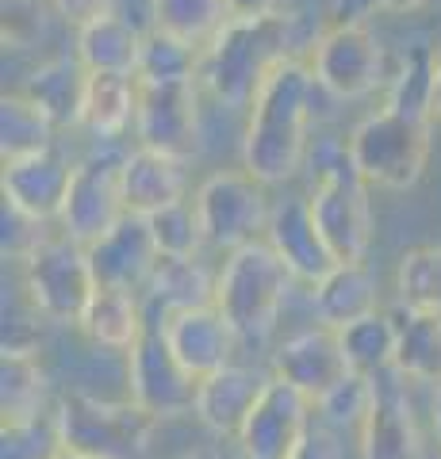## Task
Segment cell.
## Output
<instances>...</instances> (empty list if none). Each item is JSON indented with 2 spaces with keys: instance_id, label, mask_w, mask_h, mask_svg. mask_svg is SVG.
Returning <instances> with one entry per match:
<instances>
[{
  "instance_id": "cell-32",
  "label": "cell",
  "mask_w": 441,
  "mask_h": 459,
  "mask_svg": "<svg viewBox=\"0 0 441 459\" xmlns=\"http://www.w3.org/2000/svg\"><path fill=\"white\" fill-rule=\"evenodd\" d=\"M200 57H204L200 47L162 31V27H150L142 35L135 77L138 84H189V81H200Z\"/></svg>"
},
{
  "instance_id": "cell-46",
  "label": "cell",
  "mask_w": 441,
  "mask_h": 459,
  "mask_svg": "<svg viewBox=\"0 0 441 459\" xmlns=\"http://www.w3.org/2000/svg\"><path fill=\"white\" fill-rule=\"evenodd\" d=\"M181 459H231V455L219 452V448H192V452H184Z\"/></svg>"
},
{
  "instance_id": "cell-24",
  "label": "cell",
  "mask_w": 441,
  "mask_h": 459,
  "mask_svg": "<svg viewBox=\"0 0 441 459\" xmlns=\"http://www.w3.org/2000/svg\"><path fill=\"white\" fill-rule=\"evenodd\" d=\"M311 310H315L319 325L346 329L353 322L368 318L380 310V287L376 276L361 264H334L326 276L311 287Z\"/></svg>"
},
{
  "instance_id": "cell-14",
  "label": "cell",
  "mask_w": 441,
  "mask_h": 459,
  "mask_svg": "<svg viewBox=\"0 0 441 459\" xmlns=\"http://www.w3.org/2000/svg\"><path fill=\"white\" fill-rule=\"evenodd\" d=\"M74 172H77V161L54 142V146L39 153L4 161V169H0V195H4V204L23 211L27 219L50 226L66 211L69 188H74Z\"/></svg>"
},
{
  "instance_id": "cell-20",
  "label": "cell",
  "mask_w": 441,
  "mask_h": 459,
  "mask_svg": "<svg viewBox=\"0 0 441 459\" xmlns=\"http://www.w3.org/2000/svg\"><path fill=\"white\" fill-rule=\"evenodd\" d=\"M269 379L273 376H265L250 364H231L216 376H204L196 383V421L216 437H238L253 406H258V398L265 394Z\"/></svg>"
},
{
  "instance_id": "cell-7",
  "label": "cell",
  "mask_w": 441,
  "mask_h": 459,
  "mask_svg": "<svg viewBox=\"0 0 441 459\" xmlns=\"http://www.w3.org/2000/svg\"><path fill=\"white\" fill-rule=\"evenodd\" d=\"M395 62L388 47L373 35V27H326L319 35L315 50H311L307 65L315 74V84L322 96L338 100V104H357L384 92L392 84Z\"/></svg>"
},
{
  "instance_id": "cell-5",
  "label": "cell",
  "mask_w": 441,
  "mask_h": 459,
  "mask_svg": "<svg viewBox=\"0 0 441 459\" xmlns=\"http://www.w3.org/2000/svg\"><path fill=\"white\" fill-rule=\"evenodd\" d=\"M62 452L84 459H146L154 429L162 421L150 418L138 402H108L84 391H69L54 406Z\"/></svg>"
},
{
  "instance_id": "cell-15",
  "label": "cell",
  "mask_w": 441,
  "mask_h": 459,
  "mask_svg": "<svg viewBox=\"0 0 441 459\" xmlns=\"http://www.w3.org/2000/svg\"><path fill=\"white\" fill-rule=\"evenodd\" d=\"M200 81L189 84H142L135 138L138 146L189 161L200 146Z\"/></svg>"
},
{
  "instance_id": "cell-18",
  "label": "cell",
  "mask_w": 441,
  "mask_h": 459,
  "mask_svg": "<svg viewBox=\"0 0 441 459\" xmlns=\"http://www.w3.org/2000/svg\"><path fill=\"white\" fill-rule=\"evenodd\" d=\"M162 329H165L169 349L177 352V360L189 368V376H196V379L216 376V371L238 364L234 356L242 349V337L234 333V325L223 318V310L216 303L200 307V310L173 314V318L162 322Z\"/></svg>"
},
{
  "instance_id": "cell-41",
  "label": "cell",
  "mask_w": 441,
  "mask_h": 459,
  "mask_svg": "<svg viewBox=\"0 0 441 459\" xmlns=\"http://www.w3.org/2000/svg\"><path fill=\"white\" fill-rule=\"evenodd\" d=\"M50 8L74 27H84V23H96L104 16H116V0H50Z\"/></svg>"
},
{
  "instance_id": "cell-48",
  "label": "cell",
  "mask_w": 441,
  "mask_h": 459,
  "mask_svg": "<svg viewBox=\"0 0 441 459\" xmlns=\"http://www.w3.org/2000/svg\"><path fill=\"white\" fill-rule=\"evenodd\" d=\"M434 119L441 123V57H437V92H434Z\"/></svg>"
},
{
  "instance_id": "cell-49",
  "label": "cell",
  "mask_w": 441,
  "mask_h": 459,
  "mask_svg": "<svg viewBox=\"0 0 441 459\" xmlns=\"http://www.w3.org/2000/svg\"><path fill=\"white\" fill-rule=\"evenodd\" d=\"M58 459H84V455H74V452H62Z\"/></svg>"
},
{
  "instance_id": "cell-28",
  "label": "cell",
  "mask_w": 441,
  "mask_h": 459,
  "mask_svg": "<svg viewBox=\"0 0 441 459\" xmlns=\"http://www.w3.org/2000/svg\"><path fill=\"white\" fill-rule=\"evenodd\" d=\"M437 57L430 47H410L395 62L392 84L384 89V108L407 115V119L430 123L434 119V92H437Z\"/></svg>"
},
{
  "instance_id": "cell-17",
  "label": "cell",
  "mask_w": 441,
  "mask_h": 459,
  "mask_svg": "<svg viewBox=\"0 0 441 459\" xmlns=\"http://www.w3.org/2000/svg\"><path fill=\"white\" fill-rule=\"evenodd\" d=\"M265 241H269V249L284 261V268L292 272L295 283L315 287L326 272L338 264L331 246H326V238L315 226V214H311L307 195L277 199L273 219H269V230H265Z\"/></svg>"
},
{
  "instance_id": "cell-16",
  "label": "cell",
  "mask_w": 441,
  "mask_h": 459,
  "mask_svg": "<svg viewBox=\"0 0 441 459\" xmlns=\"http://www.w3.org/2000/svg\"><path fill=\"white\" fill-rule=\"evenodd\" d=\"M269 376L292 383L295 391H304L311 402H319L334 383H341L349 376L338 329L311 325V329H300V333L284 337L277 344L273 360H269Z\"/></svg>"
},
{
  "instance_id": "cell-30",
  "label": "cell",
  "mask_w": 441,
  "mask_h": 459,
  "mask_svg": "<svg viewBox=\"0 0 441 459\" xmlns=\"http://www.w3.org/2000/svg\"><path fill=\"white\" fill-rule=\"evenodd\" d=\"M341 352H346L349 371L357 376H380V371L395 368V352H400V322L392 314H368V318L338 329Z\"/></svg>"
},
{
  "instance_id": "cell-4",
  "label": "cell",
  "mask_w": 441,
  "mask_h": 459,
  "mask_svg": "<svg viewBox=\"0 0 441 459\" xmlns=\"http://www.w3.org/2000/svg\"><path fill=\"white\" fill-rule=\"evenodd\" d=\"M292 283V272L269 249V241H253L226 253L216 272V307L234 325L242 344H265L280 322Z\"/></svg>"
},
{
  "instance_id": "cell-33",
  "label": "cell",
  "mask_w": 441,
  "mask_h": 459,
  "mask_svg": "<svg viewBox=\"0 0 441 459\" xmlns=\"http://www.w3.org/2000/svg\"><path fill=\"white\" fill-rule=\"evenodd\" d=\"M231 23L226 0H154V27L207 50Z\"/></svg>"
},
{
  "instance_id": "cell-10",
  "label": "cell",
  "mask_w": 441,
  "mask_h": 459,
  "mask_svg": "<svg viewBox=\"0 0 441 459\" xmlns=\"http://www.w3.org/2000/svg\"><path fill=\"white\" fill-rule=\"evenodd\" d=\"M123 161H127L123 142H111V146L96 142V150H89L77 161L74 188H69L58 226L66 238L81 241L84 249L131 214L123 195Z\"/></svg>"
},
{
  "instance_id": "cell-9",
  "label": "cell",
  "mask_w": 441,
  "mask_h": 459,
  "mask_svg": "<svg viewBox=\"0 0 441 459\" xmlns=\"http://www.w3.org/2000/svg\"><path fill=\"white\" fill-rule=\"evenodd\" d=\"M269 184H261L246 169H219L204 177L192 192L196 214H200L207 246L234 253L253 241H265L273 204H269Z\"/></svg>"
},
{
  "instance_id": "cell-42",
  "label": "cell",
  "mask_w": 441,
  "mask_h": 459,
  "mask_svg": "<svg viewBox=\"0 0 441 459\" xmlns=\"http://www.w3.org/2000/svg\"><path fill=\"white\" fill-rule=\"evenodd\" d=\"M380 12H388V0H331L334 27H368Z\"/></svg>"
},
{
  "instance_id": "cell-26",
  "label": "cell",
  "mask_w": 441,
  "mask_h": 459,
  "mask_svg": "<svg viewBox=\"0 0 441 459\" xmlns=\"http://www.w3.org/2000/svg\"><path fill=\"white\" fill-rule=\"evenodd\" d=\"M138 96H142L138 77L93 74L89 77V96H84L81 131H89L96 142H104V146H111V142H123L127 134H135Z\"/></svg>"
},
{
  "instance_id": "cell-3",
  "label": "cell",
  "mask_w": 441,
  "mask_h": 459,
  "mask_svg": "<svg viewBox=\"0 0 441 459\" xmlns=\"http://www.w3.org/2000/svg\"><path fill=\"white\" fill-rule=\"evenodd\" d=\"M311 169V188L307 204L315 214L319 234L326 238L338 264H361L368 246H373V188L357 172L349 157V142L334 134L311 138L307 165Z\"/></svg>"
},
{
  "instance_id": "cell-21",
  "label": "cell",
  "mask_w": 441,
  "mask_h": 459,
  "mask_svg": "<svg viewBox=\"0 0 441 459\" xmlns=\"http://www.w3.org/2000/svg\"><path fill=\"white\" fill-rule=\"evenodd\" d=\"M123 195H127V211L142 214V219L181 204V199H189V161L146 146L127 150Z\"/></svg>"
},
{
  "instance_id": "cell-38",
  "label": "cell",
  "mask_w": 441,
  "mask_h": 459,
  "mask_svg": "<svg viewBox=\"0 0 441 459\" xmlns=\"http://www.w3.org/2000/svg\"><path fill=\"white\" fill-rule=\"evenodd\" d=\"M62 440L54 413L35 421H4L0 425V459H58Z\"/></svg>"
},
{
  "instance_id": "cell-27",
  "label": "cell",
  "mask_w": 441,
  "mask_h": 459,
  "mask_svg": "<svg viewBox=\"0 0 441 459\" xmlns=\"http://www.w3.org/2000/svg\"><path fill=\"white\" fill-rule=\"evenodd\" d=\"M138 50H142V31H135L119 16H104L96 23L77 27L74 54L81 57V65L89 74H138Z\"/></svg>"
},
{
  "instance_id": "cell-12",
  "label": "cell",
  "mask_w": 441,
  "mask_h": 459,
  "mask_svg": "<svg viewBox=\"0 0 441 459\" xmlns=\"http://www.w3.org/2000/svg\"><path fill=\"white\" fill-rule=\"evenodd\" d=\"M357 452L361 459H426L410 379L400 368L373 376V410L357 429Z\"/></svg>"
},
{
  "instance_id": "cell-1",
  "label": "cell",
  "mask_w": 441,
  "mask_h": 459,
  "mask_svg": "<svg viewBox=\"0 0 441 459\" xmlns=\"http://www.w3.org/2000/svg\"><path fill=\"white\" fill-rule=\"evenodd\" d=\"M319 27L304 12H273L265 20H231L200 57V89L231 111H250L261 84L280 62H307Z\"/></svg>"
},
{
  "instance_id": "cell-37",
  "label": "cell",
  "mask_w": 441,
  "mask_h": 459,
  "mask_svg": "<svg viewBox=\"0 0 441 459\" xmlns=\"http://www.w3.org/2000/svg\"><path fill=\"white\" fill-rule=\"evenodd\" d=\"M368 410H373V376H357L349 371L341 383H334L319 402H315V413L326 429H361Z\"/></svg>"
},
{
  "instance_id": "cell-2",
  "label": "cell",
  "mask_w": 441,
  "mask_h": 459,
  "mask_svg": "<svg viewBox=\"0 0 441 459\" xmlns=\"http://www.w3.org/2000/svg\"><path fill=\"white\" fill-rule=\"evenodd\" d=\"M319 92L307 62H280L250 108L242 131V169L269 188L292 180L307 165Z\"/></svg>"
},
{
  "instance_id": "cell-29",
  "label": "cell",
  "mask_w": 441,
  "mask_h": 459,
  "mask_svg": "<svg viewBox=\"0 0 441 459\" xmlns=\"http://www.w3.org/2000/svg\"><path fill=\"white\" fill-rule=\"evenodd\" d=\"M47 368L39 352H4L0 356V413L4 421H35L47 413ZM0 421V425H4Z\"/></svg>"
},
{
  "instance_id": "cell-47",
  "label": "cell",
  "mask_w": 441,
  "mask_h": 459,
  "mask_svg": "<svg viewBox=\"0 0 441 459\" xmlns=\"http://www.w3.org/2000/svg\"><path fill=\"white\" fill-rule=\"evenodd\" d=\"M422 4H426V0H388V12H415Z\"/></svg>"
},
{
  "instance_id": "cell-39",
  "label": "cell",
  "mask_w": 441,
  "mask_h": 459,
  "mask_svg": "<svg viewBox=\"0 0 441 459\" xmlns=\"http://www.w3.org/2000/svg\"><path fill=\"white\" fill-rule=\"evenodd\" d=\"M47 226L35 222V219H27L23 211H16L12 204L0 207V249H4V261H27L42 241H47Z\"/></svg>"
},
{
  "instance_id": "cell-36",
  "label": "cell",
  "mask_w": 441,
  "mask_h": 459,
  "mask_svg": "<svg viewBox=\"0 0 441 459\" xmlns=\"http://www.w3.org/2000/svg\"><path fill=\"white\" fill-rule=\"evenodd\" d=\"M146 222H150L154 246H158L162 256H200V249L207 246L200 214H196L192 199H181V204L150 214Z\"/></svg>"
},
{
  "instance_id": "cell-25",
  "label": "cell",
  "mask_w": 441,
  "mask_h": 459,
  "mask_svg": "<svg viewBox=\"0 0 441 459\" xmlns=\"http://www.w3.org/2000/svg\"><path fill=\"white\" fill-rule=\"evenodd\" d=\"M146 303L142 291H123V287H96L89 307L81 314V333L89 337L96 349L111 352H131L138 337L146 333Z\"/></svg>"
},
{
  "instance_id": "cell-43",
  "label": "cell",
  "mask_w": 441,
  "mask_h": 459,
  "mask_svg": "<svg viewBox=\"0 0 441 459\" xmlns=\"http://www.w3.org/2000/svg\"><path fill=\"white\" fill-rule=\"evenodd\" d=\"M292 459H341V444H338V437H334V429H326V425L315 418V425L307 429V437L295 444Z\"/></svg>"
},
{
  "instance_id": "cell-11",
  "label": "cell",
  "mask_w": 441,
  "mask_h": 459,
  "mask_svg": "<svg viewBox=\"0 0 441 459\" xmlns=\"http://www.w3.org/2000/svg\"><path fill=\"white\" fill-rule=\"evenodd\" d=\"M196 376L177 360V352L169 349L165 329L146 325V333L127 352V386H131V402H138L150 418L169 421L181 413H192L196 406Z\"/></svg>"
},
{
  "instance_id": "cell-40",
  "label": "cell",
  "mask_w": 441,
  "mask_h": 459,
  "mask_svg": "<svg viewBox=\"0 0 441 459\" xmlns=\"http://www.w3.org/2000/svg\"><path fill=\"white\" fill-rule=\"evenodd\" d=\"M0 16H4V47H31L42 39V0H0Z\"/></svg>"
},
{
  "instance_id": "cell-35",
  "label": "cell",
  "mask_w": 441,
  "mask_h": 459,
  "mask_svg": "<svg viewBox=\"0 0 441 459\" xmlns=\"http://www.w3.org/2000/svg\"><path fill=\"white\" fill-rule=\"evenodd\" d=\"M395 368L410 383H441V314H407L400 322Z\"/></svg>"
},
{
  "instance_id": "cell-34",
  "label": "cell",
  "mask_w": 441,
  "mask_h": 459,
  "mask_svg": "<svg viewBox=\"0 0 441 459\" xmlns=\"http://www.w3.org/2000/svg\"><path fill=\"white\" fill-rule=\"evenodd\" d=\"M395 299L407 314H441V246H415L400 256Z\"/></svg>"
},
{
  "instance_id": "cell-44",
  "label": "cell",
  "mask_w": 441,
  "mask_h": 459,
  "mask_svg": "<svg viewBox=\"0 0 441 459\" xmlns=\"http://www.w3.org/2000/svg\"><path fill=\"white\" fill-rule=\"evenodd\" d=\"M231 8V20H265L280 12V0H226Z\"/></svg>"
},
{
  "instance_id": "cell-13",
  "label": "cell",
  "mask_w": 441,
  "mask_h": 459,
  "mask_svg": "<svg viewBox=\"0 0 441 459\" xmlns=\"http://www.w3.org/2000/svg\"><path fill=\"white\" fill-rule=\"evenodd\" d=\"M311 425H315V402L273 376L234 440L242 459H292Z\"/></svg>"
},
{
  "instance_id": "cell-22",
  "label": "cell",
  "mask_w": 441,
  "mask_h": 459,
  "mask_svg": "<svg viewBox=\"0 0 441 459\" xmlns=\"http://www.w3.org/2000/svg\"><path fill=\"white\" fill-rule=\"evenodd\" d=\"M146 322H165L184 310H200L216 303V276L204 268L200 256H162L150 283L142 287Z\"/></svg>"
},
{
  "instance_id": "cell-19",
  "label": "cell",
  "mask_w": 441,
  "mask_h": 459,
  "mask_svg": "<svg viewBox=\"0 0 441 459\" xmlns=\"http://www.w3.org/2000/svg\"><path fill=\"white\" fill-rule=\"evenodd\" d=\"M162 253L154 246L150 222L142 214H127V219L108 230L101 241L89 246V264L101 287H123V291H142L150 283L154 268H158Z\"/></svg>"
},
{
  "instance_id": "cell-45",
  "label": "cell",
  "mask_w": 441,
  "mask_h": 459,
  "mask_svg": "<svg viewBox=\"0 0 441 459\" xmlns=\"http://www.w3.org/2000/svg\"><path fill=\"white\" fill-rule=\"evenodd\" d=\"M430 429H434V437L441 444V383L434 386V398H430Z\"/></svg>"
},
{
  "instance_id": "cell-8",
  "label": "cell",
  "mask_w": 441,
  "mask_h": 459,
  "mask_svg": "<svg viewBox=\"0 0 441 459\" xmlns=\"http://www.w3.org/2000/svg\"><path fill=\"white\" fill-rule=\"evenodd\" d=\"M96 276L89 264V249L66 234H50L23 261V291L27 303L42 322L81 325V314L96 295Z\"/></svg>"
},
{
  "instance_id": "cell-6",
  "label": "cell",
  "mask_w": 441,
  "mask_h": 459,
  "mask_svg": "<svg viewBox=\"0 0 441 459\" xmlns=\"http://www.w3.org/2000/svg\"><path fill=\"white\" fill-rule=\"evenodd\" d=\"M349 157L357 172L368 180V188L407 192L422 180L430 165L434 134L430 123L407 119L392 108H376L349 131Z\"/></svg>"
},
{
  "instance_id": "cell-31",
  "label": "cell",
  "mask_w": 441,
  "mask_h": 459,
  "mask_svg": "<svg viewBox=\"0 0 441 459\" xmlns=\"http://www.w3.org/2000/svg\"><path fill=\"white\" fill-rule=\"evenodd\" d=\"M58 142V126H54L31 96L4 92L0 96V161H16V157L39 153Z\"/></svg>"
},
{
  "instance_id": "cell-23",
  "label": "cell",
  "mask_w": 441,
  "mask_h": 459,
  "mask_svg": "<svg viewBox=\"0 0 441 459\" xmlns=\"http://www.w3.org/2000/svg\"><path fill=\"white\" fill-rule=\"evenodd\" d=\"M89 77L93 74L81 65L77 54H54L27 74L20 92L31 96L58 131H74V126H81V115H84Z\"/></svg>"
}]
</instances>
